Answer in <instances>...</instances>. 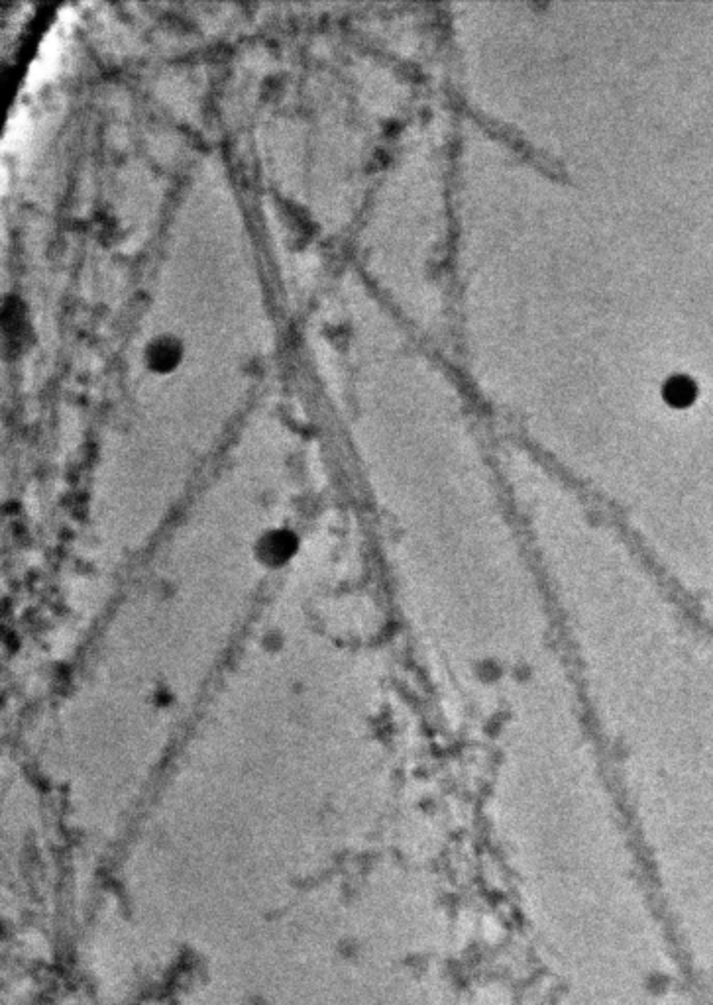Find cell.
I'll use <instances>...</instances> for the list:
<instances>
[{
  "mask_svg": "<svg viewBox=\"0 0 713 1005\" xmlns=\"http://www.w3.org/2000/svg\"><path fill=\"white\" fill-rule=\"evenodd\" d=\"M179 344L177 342H171L169 338H162L158 342L152 344L150 348V364L156 368V370H171L177 362H179Z\"/></svg>",
  "mask_w": 713,
  "mask_h": 1005,
  "instance_id": "cell-1",
  "label": "cell"
}]
</instances>
